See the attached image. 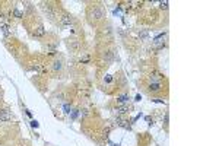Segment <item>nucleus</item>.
Listing matches in <instances>:
<instances>
[{
	"label": "nucleus",
	"mask_w": 219,
	"mask_h": 146,
	"mask_svg": "<svg viewBox=\"0 0 219 146\" xmlns=\"http://www.w3.org/2000/svg\"><path fill=\"white\" fill-rule=\"evenodd\" d=\"M161 9L167 10L168 9V2H161Z\"/></svg>",
	"instance_id": "ddd939ff"
},
{
	"label": "nucleus",
	"mask_w": 219,
	"mask_h": 146,
	"mask_svg": "<svg viewBox=\"0 0 219 146\" xmlns=\"http://www.w3.org/2000/svg\"><path fill=\"white\" fill-rule=\"evenodd\" d=\"M69 47H72V50H75V51H79L81 42H77V41H70V42H69Z\"/></svg>",
	"instance_id": "6e6552de"
},
{
	"label": "nucleus",
	"mask_w": 219,
	"mask_h": 146,
	"mask_svg": "<svg viewBox=\"0 0 219 146\" xmlns=\"http://www.w3.org/2000/svg\"><path fill=\"white\" fill-rule=\"evenodd\" d=\"M2 100H3V92L0 91V102H2Z\"/></svg>",
	"instance_id": "4468645a"
},
{
	"label": "nucleus",
	"mask_w": 219,
	"mask_h": 146,
	"mask_svg": "<svg viewBox=\"0 0 219 146\" xmlns=\"http://www.w3.org/2000/svg\"><path fill=\"white\" fill-rule=\"evenodd\" d=\"M162 89V82H150L148 85V91L149 92H159Z\"/></svg>",
	"instance_id": "7ed1b4c3"
},
{
	"label": "nucleus",
	"mask_w": 219,
	"mask_h": 146,
	"mask_svg": "<svg viewBox=\"0 0 219 146\" xmlns=\"http://www.w3.org/2000/svg\"><path fill=\"white\" fill-rule=\"evenodd\" d=\"M127 111H129V108H127L126 105H124V107H120V108H117V112H118V114H126Z\"/></svg>",
	"instance_id": "9b49d317"
},
{
	"label": "nucleus",
	"mask_w": 219,
	"mask_h": 146,
	"mask_svg": "<svg viewBox=\"0 0 219 146\" xmlns=\"http://www.w3.org/2000/svg\"><path fill=\"white\" fill-rule=\"evenodd\" d=\"M41 9L44 10V13L48 16V18H54V13H53V10H51V7H50V5H47V3H41Z\"/></svg>",
	"instance_id": "20e7f679"
},
{
	"label": "nucleus",
	"mask_w": 219,
	"mask_h": 146,
	"mask_svg": "<svg viewBox=\"0 0 219 146\" xmlns=\"http://www.w3.org/2000/svg\"><path fill=\"white\" fill-rule=\"evenodd\" d=\"M34 35H35V37H44V35H45V29H44L41 25L37 26V29L34 31Z\"/></svg>",
	"instance_id": "0eeeda50"
},
{
	"label": "nucleus",
	"mask_w": 219,
	"mask_h": 146,
	"mask_svg": "<svg viewBox=\"0 0 219 146\" xmlns=\"http://www.w3.org/2000/svg\"><path fill=\"white\" fill-rule=\"evenodd\" d=\"M53 69H54V70H60V69H61V63H60V61H54V63H53Z\"/></svg>",
	"instance_id": "f8f14e48"
},
{
	"label": "nucleus",
	"mask_w": 219,
	"mask_h": 146,
	"mask_svg": "<svg viewBox=\"0 0 219 146\" xmlns=\"http://www.w3.org/2000/svg\"><path fill=\"white\" fill-rule=\"evenodd\" d=\"M117 101H118L120 104H124V102L129 101V96H127V95H121V96H118V98H117Z\"/></svg>",
	"instance_id": "9d476101"
},
{
	"label": "nucleus",
	"mask_w": 219,
	"mask_h": 146,
	"mask_svg": "<svg viewBox=\"0 0 219 146\" xmlns=\"http://www.w3.org/2000/svg\"><path fill=\"white\" fill-rule=\"evenodd\" d=\"M60 22L63 24V25H72V24H73V19H72L70 15H63V16L60 18Z\"/></svg>",
	"instance_id": "39448f33"
},
{
	"label": "nucleus",
	"mask_w": 219,
	"mask_h": 146,
	"mask_svg": "<svg viewBox=\"0 0 219 146\" xmlns=\"http://www.w3.org/2000/svg\"><path fill=\"white\" fill-rule=\"evenodd\" d=\"M13 16H15L16 19H21L22 16H24V12H22V10H19L18 7H15V9H13Z\"/></svg>",
	"instance_id": "1a4fd4ad"
},
{
	"label": "nucleus",
	"mask_w": 219,
	"mask_h": 146,
	"mask_svg": "<svg viewBox=\"0 0 219 146\" xmlns=\"http://www.w3.org/2000/svg\"><path fill=\"white\" fill-rule=\"evenodd\" d=\"M149 79H150V82H161V80H162V76H161V73H158V72H153V73H150Z\"/></svg>",
	"instance_id": "423d86ee"
},
{
	"label": "nucleus",
	"mask_w": 219,
	"mask_h": 146,
	"mask_svg": "<svg viewBox=\"0 0 219 146\" xmlns=\"http://www.w3.org/2000/svg\"><path fill=\"white\" fill-rule=\"evenodd\" d=\"M105 16V12L101 6H93L91 10H89V18L92 21H101Z\"/></svg>",
	"instance_id": "f257e3e1"
},
{
	"label": "nucleus",
	"mask_w": 219,
	"mask_h": 146,
	"mask_svg": "<svg viewBox=\"0 0 219 146\" xmlns=\"http://www.w3.org/2000/svg\"><path fill=\"white\" fill-rule=\"evenodd\" d=\"M12 120V114L7 110H0V123H7Z\"/></svg>",
	"instance_id": "f03ea898"
}]
</instances>
